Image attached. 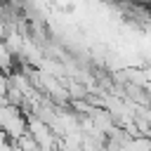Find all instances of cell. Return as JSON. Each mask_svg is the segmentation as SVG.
<instances>
[]
</instances>
